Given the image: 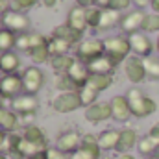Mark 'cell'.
Here are the masks:
<instances>
[{
    "label": "cell",
    "instance_id": "1",
    "mask_svg": "<svg viewBox=\"0 0 159 159\" xmlns=\"http://www.w3.org/2000/svg\"><path fill=\"white\" fill-rule=\"evenodd\" d=\"M128 102H129V109H131V115L135 119H146L150 117L152 113H156L157 109V104L156 100H152L150 96H146L141 89H129L128 94H126Z\"/></svg>",
    "mask_w": 159,
    "mask_h": 159
},
{
    "label": "cell",
    "instance_id": "2",
    "mask_svg": "<svg viewBox=\"0 0 159 159\" xmlns=\"http://www.w3.org/2000/svg\"><path fill=\"white\" fill-rule=\"evenodd\" d=\"M106 56V43L102 39H85L81 41L76 48V59L83 63H91L96 57Z\"/></svg>",
    "mask_w": 159,
    "mask_h": 159
},
{
    "label": "cell",
    "instance_id": "3",
    "mask_svg": "<svg viewBox=\"0 0 159 159\" xmlns=\"http://www.w3.org/2000/svg\"><path fill=\"white\" fill-rule=\"evenodd\" d=\"M104 43H106V56L111 57L115 63H120V61L128 59V56L131 52V44H129L128 37L115 35V37H107Z\"/></svg>",
    "mask_w": 159,
    "mask_h": 159
},
{
    "label": "cell",
    "instance_id": "4",
    "mask_svg": "<svg viewBox=\"0 0 159 159\" xmlns=\"http://www.w3.org/2000/svg\"><path fill=\"white\" fill-rule=\"evenodd\" d=\"M81 106L78 91H67V93H59L54 100H52V109L57 113H72Z\"/></svg>",
    "mask_w": 159,
    "mask_h": 159
},
{
    "label": "cell",
    "instance_id": "5",
    "mask_svg": "<svg viewBox=\"0 0 159 159\" xmlns=\"http://www.w3.org/2000/svg\"><path fill=\"white\" fill-rule=\"evenodd\" d=\"M2 24H4V28L11 30L17 35L19 34H26L30 30V19H28V15H24L20 11H13V9H9L2 17Z\"/></svg>",
    "mask_w": 159,
    "mask_h": 159
},
{
    "label": "cell",
    "instance_id": "6",
    "mask_svg": "<svg viewBox=\"0 0 159 159\" xmlns=\"http://www.w3.org/2000/svg\"><path fill=\"white\" fill-rule=\"evenodd\" d=\"M22 76V83H24V93L28 94H37L44 83V74L39 67H28L24 69Z\"/></svg>",
    "mask_w": 159,
    "mask_h": 159
},
{
    "label": "cell",
    "instance_id": "7",
    "mask_svg": "<svg viewBox=\"0 0 159 159\" xmlns=\"http://www.w3.org/2000/svg\"><path fill=\"white\" fill-rule=\"evenodd\" d=\"M37 107H39V100L35 94H19L11 100V109L20 117V115H30V113H37Z\"/></svg>",
    "mask_w": 159,
    "mask_h": 159
},
{
    "label": "cell",
    "instance_id": "8",
    "mask_svg": "<svg viewBox=\"0 0 159 159\" xmlns=\"http://www.w3.org/2000/svg\"><path fill=\"white\" fill-rule=\"evenodd\" d=\"M24 91V83L20 74H4L0 78V93L4 94V98H15Z\"/></svg>",
    "mask_w": 159,
    "mask_h": 159
},
{
    "label": "cell",
    "instance_id": "9",
    "mask_svg": "<svg viewBox=\"0 0 159 159\" xmlns=\"http://www.w3.org/2000/svg\"><path fill=\"white\" fill-rule=\"evenodd\" d=\"M124 70H126V76L131 83H143L146 78V69H144V61L139 57V56H131L126 59L124 63Z\"/></svg>",
    "mask_w": 159,
    "mask_h": 159
},
{
    "label": "cell",
    "instance_id": "10",
    "mask_svg": "<svg viewBox=\"0 0 159 159\" xmlns=\"http://www.w3.org/2000/svg\"><path fill=\"white\" fill-rule=\"evenodd\" d=\"M80 157L83 159H100L102 156V148H100V143H98V137L91 135V133H85L81 135V146H80L78 152Z\"/></svg>",
    "mask_w": 159,
    "mask_h": 159
},
{
    "label": "cell",
    "instance_id": "11",
    "mask_svg": "<svg viewBox=\"0 0 159 159\" xmlns=\"http://www.w3.org/2000/svg\"><path fill=\"white\" fill-rule=\"evenodd\" d=\"M80 146H81V135H80L78 131H74V129L63 131L57 137V141H56V148H59L61 152H65L69 156H72L74 152H78Z\"/></svg>",
    "mask_w": 159,
    "mask_h": 159
},
{
    "label": "cell",
    "instance_id": "12",
    "mask_svg": "<svg viewBox=\"0 0 159 159\" xmlns=\"http://www.w3.org/2000/svg\"><path fill=\"white\" fill-rule=\"evenodd\" d=\"M85 119L93 124H100L107 119H113L111 104L109 102H96V104L85 107Z\"/></svg>",
    "mask_w": 159,
    "mask_h": 159
},
{
    "label": "cell",
    "instance_id": "13",
    "mask_svg": "<svg viewBox=\"0 0 159 159\" xmlns=\"http://www.w3.org/2000/svg\"><path fill=\"white\" fill-rule=\"evenodd\" d=\"M129 44H131V52L139 57H150L152 50H154V43L150 41L148 35L137 32V34H131L129 37Z\"/></svg>",
    "mask_w": 159,
    "mask_h": 159
},
{
    "label": "cell",
    "instance_id": "14",
    "mask_svg": "<svg viewBox=\"0 0 159 159\" xmlns=\"http://www.w3.org/2000/svg\"><path fill=\"white\" fill-rule=\"evenodd\" d=\"M146 19V13L143 9H135V11H129L128 15L122 17L120 20V28L124 34H137L139 30H143V22Z\"/></svg>",
    "mask_w": 159,
    "mask_h": 159
},
{
    "label": "cell",
    "instance_id": "15",
    "mask_svg": "<svg viewBox=\"0 0 159 159\" xmlns=\"http://www.w3.org/2000/svg\"><path fill=\"white\" fill-rule=\"evenodd\" d=\"M109 104H111L113 119L117 122H126V120H129V117H133L131 109H129V102H128L126 96H120V94L119 96H113Z\"/></svg>",
    "mask_w": 159,
    "mask_h": 159
},
{
    "label": "cell",
    "instance_id": "16",
    "mask_svg": "<svg viewBox=\"0 0 159 159\" xmlns=\"http://www.w3.org/2000/svg\"><path fill=\"white\" fill-rule=\"evenodd\" d=\"M67 24H69L72 30H76V32H80V34H83L85 28H89V26H87V9L81 7V6H74V7L69 11Z\"/></svg>",
    "mask_w": 159,
    "mask_h": 159
},
{
    "label": "cell",
    "instance_id": "17",
    "mask_svg": "<svg viewBox=\"0 0 159 159\" xmlns=\"http://www.w3.org/2000/svg\"><path fill=\"white\" fill-rule=\"evenodd\" d=\"M22 137H24L26 141H30L32 144H35L37 148H41V150H46V148H48V139H46L44 129L39 128V126H35V124H32V126L24 128Z\"/></svg>",
    "mask_w": 159,
    "mask_h": 159
},
{
    "label": "cell",
    "instance_id": "18",
    "mask_svg": "<svg viewBox=\"0 0 159 159\" xmlns=\"http://www.w3.org/2000/svg\"><path fill=\"white\" fill-rule=\"evenodd\" d=\"M20 67V57L19 54L11 52H2L0 54V72L2 74H17Z\"/></svg>",
    "mask_w": 159,
    "mask_h": 159
},
{
    "label": "cell",
    "instance_id": "19",
    "mask_svg": "<svg viewBox=\"0 0 159 159\" xmlns=\"http://www.w3.org/2000/svg\"><path fill=\"white\" fill-rule=\"evenodd\" d=\"M69 74V78L72 80L78 87H83L89 78H91V72H89V67H87V63H83V61H74V65L70 67V70L67 72Z\"/></svg>",
    "mask_w": 159,
    "mask_h": 159
},
{
    "label": "cell",
    "instance_id": "20",
    "mask_svg": "<svg viewBox=\"0 0 159 159\" xmlns=\"http://www.w3.org/2000/svg\"><path fill=\"white\" fill-rule=\"evenodd\" d=\"M87 67H89V72H91V74H111V72L115 70L117 63H115L111 57L102 56V57H96V59H93L91 63H87Z\"/></svg>",
    "mask_w": 159,
    "mask_h": 159
},
{
    "label": "cell",
    "instance_id": "21",
    "mask_svg": "<svg viewBox=\"0 0 159 159\" xmlns=\"http://www.w3.org/2000/svg\"><path fill=\"white\" fill-rule=\"evenodd\" d=\"M98 143H100V148L102 150H119V143H120V129H106L100 133L98 137Z\"/></svg>",
    "mask_w": 159,
    "mask_h": 159
},
{
    "label": "cell",
    "instance_id": "22",
    "mask_svg": "<svg viewBox=\"0 0 159 159\" xmlns=\"http://www.w3.org/2000/svg\"><path fill=\"white\" fill-rule=\"evenodd\" d=\"M81 35H83V34H80V32H76V30H72L69 24H59V26L54 28V37H59V39L67 41L70 46L81 43Z\"/></svg>",
    "mask_w": 159,
    "mask_h": 159
},
{
    "label": "cell",
    "instance_id": "23",
    "mask_svg": "<svg viewBox=\"0 0 159 159\" xmlns=\"http://www.w3.org/2000/svg\"><path fill=\"white\" fill-rule=\"evenodd\" d=\"M19 124H20L19 115L13 109H6V107L0 109V129L11 133V131H15L19 128Z\"/></svg>",
    "mask_w": 159,
    "mask_h": 159
},
{
    "label": "cell",
    "instance_id": "24",
    "mask_svg": "<svg viewBox=\"0 0 159 159\" xmlns=\"http://www.w3.org/2000/svg\"><path fill=\"white\" fill-rule=\"evenodd\" d=\"M139 143V135L133 128H124L120 129V143H119V152H129L135 148Z\"/></svg>",
    "mask_w": 159,
    "mask_h": 159
},
{
    "label": "cell",
    "instance_id": "25",
    "mask_svg": "<svg viewBox=\"0 0 159 159\" xmlns=\"http://www.w3.org/2000/svg\"><path fill=\"white\" fill-rule=\"evenodd\" d=\"M120 20H122V17H120V11H115V9H109V7H106V9H102V20H100V26H98V30H100V32L111 30V28H115L117 24H120Z\"/></svg>",
    "mask_w": 159,
    "mask_h": 159
},
{
    "label": "cell",
    "instance_id": "26",
    "mask_svg": "<svg viewBox=\"0 0 159 159\" xmlns=\"http://www.w3.org/2000/svg\"><path fill=\"white\" fill-rule=\"evenodd\" d=\"M78 94H80V100H81V106L89 107V106L96 104V98H98L100 91H98L94 85H91V83L87 81L83 87H80V89H78Z\"/></svg>",
    "mask_w": 159,
    "mask_h": 159
},
{
    "label": "cell",
    "instance_id": "27",
    "mask_svg": "<svg viewBox=\"0 0 159 159\" xmlns=\"http://www.w3.org/2000/svg\"><path fill=\"white\" fill-rule=\"evenodd\" d=\"M74 61H76V57H72V56L67 54V56H56V57H52L50 65H52V69L57 74H67L70 70V67L74 65Z\"/></svg>",
    "mask_w": 159,
    "mask_h": 159
},
{
    "label": "cell",
    "instance_id": "28",
    "mask_svg": "<svg viewBox=\"0 0 159 159\" xmlns=\"http://www.w3.org/2000/svg\"><path fill=\"white\" fill-rule=\"evenodd\" d=\"M157 146H159V141H156V139H154V137H150V135H146V137L139 139V143H137V150H139V154H141V156H144V157L156 156Z\"/></svg>",
    "mask_w": 159,
    "mask_h": 159
},
{
    "label": "cell",
    "instance_id": "29",
    "mask_svg": "<svg viewBox=\"0 0 159 159\" xmlns=\"http://www.w3.org/2000/svg\"><path fill=\"white\" fill-rule=\"evenodd\" d=\"M48 50H50L52 57H56V56H67L69 50H70V44L67 41L59 39V37H52V39H48Z\"/></svg>",
    "mask_w": 159,
    "mask_h": 159
},
{
    "label": "cell",
    "instance_id": "30",
    "mask_svg": "<svg viewBox=\"0 0 159 159\" xmlns=\"http://www.w3.org/2000/svg\"><path fill=\"white\" fill-rule=\"evenodd\" d=\"M17 44V34H13L7 28L0 30V54L2 52H11Z\"/></svg>",
    "mask_w": 159,
    "mask_h": 159
},
{
    "label": "cell",
    "instance_id": "31",
    "mask_svg": "<svg viewBox=\"0 0 159 159\" xmlns=\"http://www.w3.org/2000/svg\"><path fill=\"white\" fill-rule=\"evenodd\" d=\"M89 83L94 85V87L102 93V91H106V89H109V87L113 85V76H111V74H91Z\"/></svg>",
    "mask_w": 159,
    "mask_h": 159
},
{
    "label": "cell",
    "instance_id": "32",
    "mask_svg": "<svg viewBox=\"0 0 159 159\" xmlns=\"http://www.w3.org/2000/svg\"><path fill=\"white\" fill-rule=\"evenodd\" d=\"M100 20H102V7H98V6L87 7V26L93 30H98Z\"/></svg>",
    "mask_w": 159,
    "mask_h": 159
},
{
    "label": "cell",
    "instance_id": "33",
    "mask_svg": "<svg viewBox=\"0 0 159 159\" xmlns=\"http://www.w3.org/2000/svg\"><path fill=\"white\" fill-rule=\"evenodd\" d=\"M30 57L34 59V63H46L48 59H52V56H50V50H48V44H44V46H37V48H34L32 52H30Z\"/></svg>",
    "mask_w": 159,
    "mask_h": 159
},
{
    "label": "cell",
    "instance_id": "34",
    "mask_svg": "<svg viewBox=\"0 0 159 159\" xmlns=\"http://www.w3.org/2000/svg\"><path fill=\"white\" fill-rule=\"evenodd\" d=\"M144 69H146V76L152 80H159V59L157 57H144Z\"/></svg>",
    "mask_w": 159,
    "mask_h": 159
},
{
    "label": "cell",
    "instance_id": "35",
    "mask_svg": "<svg viewBox=\"0 0 159 159\" xmlns=\"http://www.w3.org/2000/svg\"><path fill=\"white\" fill-rule=\"evenodd\" d=\"M56 87L61 89V93H67V91H78L80 87L69 78V74H59L56 80Z\"/></svg>",
    "mask_w": 159,
    "mask_h": 159
},
{
    "label": "cell",
    "instance_id": "36",
    "mask_svg": "<svg viewBox=\"0 0 159 159\" xmlns=\"http://www.w3.org/2000/svg\"><path fill=\"white\" fill-rule=\"evenodd\" d=\"M143 32H159V13H152V15H146L144 22H143Z\"/></svg>",
    "mask_w": 159,
    "mask_h": 159
},
{
    "label": "cell",
    "instance_id": "37",
    "mask_svg": "<svg viewBox=\"0 0 159 159\" xmlns=\"http://www.w3.org/2000/svg\"><path fill=\"white\" fill-rule=\"evenodd\" d=\"M37 2H39V0H11V9H13V11H20V13H24L26 9L34 7Z\"/></svg>",
    "mask_w": 159,
    "mask_h": 159
},
{
    "label": "cell",
    "instance_id": "38",
    "mask_svg": "<svg viewBox=\"0 0 159 159\" xmlns=\"http://www.w3.org/2000/svg\"><path fill=\"white\" fill-rule=\"evenodd\" d=\"M15 48H19L20 52H30V34H19L17 35V44Z\"/></svg>",
    "mask_w": 159,
    "mask_h": 159
},
{
    "label": "cell",
    "instance_id": "39",
    "mask_svg": "<svg viewBox=\"0 0 159 159\" xmlns=\"http://www.w3.org/2000/svg\"><path fill=\"white\" fill-rule=\"evenodd\" d=\"M129 4H131V0H109V9H115V11H124V9H128L129 7Z\"/></svg>",
    "mask_w": 159,
    "mask_h": 159
},
{
    "label": "cell",
    "instance_id": "40",
    "mask_svg": "<svg viewBox=\"0 0 159 159\" xmlns=\"http://www.w3.org/2000/svg\"><path fill=\"white\" fill-rule=\"evenodd\" d=\"M46 159H70V156L59 148H46Z\"/></svg>",
    "mask_w": 159,
    "mask_h": 159
},
{
    "label": "cell",
    "instance_id": "41",
    "mask_svg": "<svg viewBox=\"0 0 159 159\" xmlns=\"http://www.w3.org/2000/svg\"><path fill=\"white\" fill-rule=\"evenodd\" d=\"M6 139H7V131L0 129V154L6 152Z\"/></svg>",
    "mask_w": 159,
    "mask_h": 159
},
{
    "label": "cell",
    "instance_id": "42",
    "mask_svg": "<svg viewBox=\"0 0 159 159\" xmlns=\"http://www.w3.org/2000/svg\"><path fill=\"white\" fill-rule=\"evenodd\" d=\"M148 135H150V137H154L156 141H159V122H157V124H154V126L150 128V131H148Z\"/></svg>",
    "mask_w": 159,
    "mask_h": 159
},
{
    "label": "cell",
    "instance_id": "43",
    "mask_svg": "<svg viewBox=\"0 0 159 159\" xmlns=\"http://www.w3.org/2000/svg\"><path fill=\"white\" fill-rule=\"evenodd\" d=\"M113 159H137V157H135L133 154H129V152H119Z\"/></svg>",
    "mask_w": 159,
    "mask_h": 159
},
{
    "label": "cell",
    "instance_id": "44",
    "mask_svg": "<svg viewBox=\"0 0 159 159\" xmlns=\"http://www.w3.org/2000/svg\"><path fill=\"white\" fill-rule=\"evenodd\" d=\"M131 2H133L139 9H143V7H146V6H150V4H152V0H131Z\"/></svg>",
    "mask_w": 159,
    "mask_h": 159
},
{
    "label": "cell",
    "instance_id": "45",
    "mask_svg": "<svg viewBox=\"0 0 159 159\" xmlns=\"http://www.w3.org/2000/svg\"><path fill=\"white\" fill-rule=\"evenodd\" d=\"M28 159H46V150H43V152H39V154H35V156H32Z\"/></svg>",
    "mask_w": 159,
    "mask_h": 159
},
{
    "label": "cell",
    "instance_id": "46",
    "mask_svg": "<svg viewBox=\"0 0 159 159\" xmlns=\"http://www.w3.org/2000/svg\"><path fill=\"white\" fill-rule=\"evenodd\" d=\"M41 2H43L44 7H52V6H56V0H41Z\"/></svg>",
    "mask_w": 159,
    "mask_h": 159
},
{
    "label": "cell",
    "instance_id": "47",
    "mask_svg": "<svg viewBox=\"0 0 159 159\" xmlns=\"http://www.w3.org/2000/svg\"><path fill=\"white\" fill-rule=\"evenodd\" d=\"M152 7H154V11L156 13H159V0H152V4H150Z\"/></svg>",
    "mask_w": 159,
    "mask_h": 159
},
{
    "label": "cell",
    "instance_id": "48",
    "mask_svg": "<svg viewBox=\"0 0 159 159\" xmlns=\"http://www.w3.org/2000/svg\"><path fill=\"white\" fill-rule=\"evenodd\" d=\"M4 100H6V98H4V94H2V93H0V109H2V107H4Z\"/></svg>",
    "mask_w": 159,
    "mask_h": 159
},
{
    "label": "cell",
    "instance_id": "49",
    "mask_svg": "<svg viewBox=\"0 0 159 159\" xmlns=\"http://www.w3.org/2000/svg\"><path fill=\"white\" fill-rule=\"evenodd\" d=\"M70 159H83V157H80L78 154H72V156H70Z\"/></svg>",
    "mask_w": 159,
    "mask_h": 159
},
{
    "label": "cell",
    "instance_id": "50",
    "mask_svg": "<svg viewBox=\"0 0 159 159\" xmlns=\"http://www.w3.org/2000/svg\"><path fill=\"white\" fill-rule=\"evenodd\" d=\"M0 159H9L7 156H4V154H0Z\"/></svg>",
    "mask_w": 159,
    "mask_h": 159
},
{
    "label": "cell",
    "instance_id": "51",
    "mask_svg": "<svg viewBox=\"0 0 159 159\" xmlns=\"http://www.w3.org/2000/svg\"><path fill=\"white\" fill-rule=\"evenodd\" d=\"M146 159H159L157 156H150V157H146Z\"/></svg>",
    "mask_w": 159,
    "mask_h": 159
},
{
    "label": "cell",
    "instance_id": "52",
    "mask_svg": "<svg viewBox=\"0 0 159 159\" xmlns=\"http://www.w3.org/2000/svg\"><path fill=\"white\" fill-rule=\"evenodd\" d=\"M156 48H157V54H159V39H157V43H156Z\"/></svg>",
    "mask_w": 159,
    "mask_h": 159
},
{
    "label": "cell",
    "instance_id": "53",
    "mask_svg": "<svg viewBox=\"0 0 159 159\" xmlns=\"http://www.w3.org/2000/svg\"><path fill=\"white\" fill-rule=\"evenodd\" d=\"M156 156H157V157H159V146H157V150H156Z\"/></svg>",
    "mask_w": 159,
    "mask_h": 159
},
{
    "label": "cell",
    "instance_id": "54",
    "mask_svg": "<svg viewBox=\"0 0 159 159\" xmlns=\"http://www.w3.org/2000/svg\"><path fill=\"white\" fill-rule=\"evenodd\" d=\"M2 28H4V24H2V19H0V30H2Z\"/></svg>",
    "mask_w": 159,
    "mask_h": 159
},
{
    "label": "cell",
    "instance_id": "55",
    "mask_svg": "<svg viewBox=\"0 0 159 159\" xmlns=\"http://www.w3.org/2000/svg\"><path fill=\"white\" fill-rule=\"evenodd\" d=\"M0 2H2V0H0Z\"/></svg>",
    "mask_w": 159,
    "mask_h": 159
}]
</instances>
